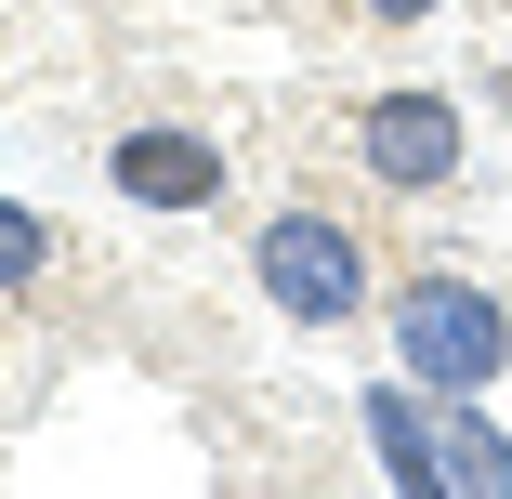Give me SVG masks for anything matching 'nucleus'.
I'll return each instance as SVG.
<instances>
[{
  "instance_id": "nucleus-1",
  "label": "nucleus",
  "mask_w": 512,
  "mask_h": 499,
  "mask_svg": "<svg viewBox=\"0 0 512 499\" xmlns=\"http://www.w3.org/2000/svg\"><path fill=\"white\" fill-rule=\"evenodd\" d=\"M394 342H407V368L447 381V394H486V381L512 368V316L486 303L473 276H421V289L394 303Z\"/></svg>"
},
{
  "instance_id": "nucleus-2",
  "label": "nucleus",
  "mask_w": 512,
  "mask_h": 499,
  "mask_svg": "<svg viewBox=\"0 0 512 499\" xmlns=\"http://www.w3.org/2000/svg\"><path fill=\"white\" fill-rule=\"evenodd\" d=\"M250 276L276 289V316H316V329H342V316L368 303V250H355V224H329V211H276L263 250H250Z\"/></svg>"
},
{
  "instance_id": "nucleus-3",
  "label": "nucleus",
  "mask_w": 512,
  "mask_h": 499,
  "mask_svg": "<svg viewBox=\"0 0 512 499\" xmlns=\"http://www.w3.org/2000/svg\"><path fill=\"white\" fill-rule=\"evenodd\" d=\"M355 145H368V171L394 197H421V184L460 171V106H447V92H381V106L355 119Z\"/></svg>"
},
{
  "instance_id": "nucleus-4",
  "label": "nucleus",
  "mask_w": 512,
  "mask_h": 499,
  "mask_svg": "<svg viewBox=\"0 0 512 499\" xmlns=\"http://www.w3.org/2000/svg\"><path fill=\"white\" fill-rule=\"evenodd\" d=\"M106 171H119V197H145V211H211L224 197V145H197V132H132Z\"/></svg>"
},
{
  "instance_id": "nucleus-5",
  "label": "nucleus",
  "mask_w": 512,
  "mask_h": 499,
  "mask_svg": "<svg viewBox=\"0 0 512 499\" xmlns=\"http://www.w3.org/2000/svg\"><path fill=\"white\" fill-rule=\"evenodd\" d=\"M368 434H381V473H394V486H447V434H434L421 408H407L394 381L368 394Z\"/></svg>"
},
{
  "instance_id": "nucleus-6",
  "label": "nucleus",
  "mask_w": 512,
  "mask_h": 499,
  "mask_svg": "<svg viewBox=\"0 0 512 499\" xmlns=\"http://www.w3.org/2000/svg\"><path fill=\"white\" fill-rule=\"evenodd\" d=\"M447 486H512V447L486 421H447Z\"/></svg>"
},
{
  "instance_id": "nucleus-7",
  "label": "nucleus",
  "mask_w": 512,
  "mask_h": 499,
  "mask_svg": "<svg viewBox=\"0 0 512 499\" xmlns=\"http://www.w3.org/2000/svg\"><path fill=\"white\" fill-rule=\"evenodd\" d=\"M40 263H53V224L40 211H0V289H27Z\"/></svg>"
},
{
  "instance_id": "nucleus-8",
  "label": "nucleus",
  "mask_w": 512,
  "mask_h": 499,
  "mask_svg": "<svg viewBox=\"0 0 512 499\" xmlns=\"http://www.w3.org/2000/svg\"><path fill=\"white\" fill-rule=\"evenodd\" d=\"M368 14H394V27H407V14H434V0H368Z\"/></svg>"
}]
</instances>
